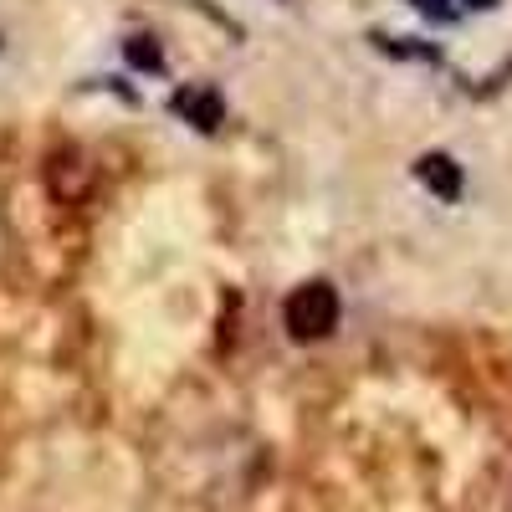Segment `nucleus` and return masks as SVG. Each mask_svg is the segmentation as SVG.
<instances>
[{
    "label": "nucleus",
    "instance_id": "obj_2",
    "mask_svg": "<svg viewBox=\"0 0 512 512\" xmlns=\"http://www.w3.org/2000/svg\"><path fill=\"white\" fill-rule=\"evenodd\" d=\"M169 108H175L185 123H195L200 134L221 128V118H226V103H221V93L210 88V82H190V88H180L175 98H169Z\"/></svg>",
    "mask_w": 512,
    "mask_h": 512
},
{
    "label": "nucleus",
    "instance_id": "obj_4",
    "mask_svg": "<svg viewBox=\"0 0 512 512\" xmlns=\"http://www.w3.org/2000/svg\"><path fill=\"white\" fill-rule=\"evenodd\" d=\"M123 52H128V62L144 67V72H164V57H159V47H154V36H128Z\"/></svg>",
    "mask_w": 512,
    "mask_h": 512
},
{
    "label": "nucleus",
    "instance_id": "obj_5",
    "mask_svg": "<svg viewBox=\"0 0 512 512\" xmlns=\"http://www.w3.org/2000/svg\"><path fill=\"white\" fill-rule=\"evenodd\" d=\"M410 6L420 16H431V21H456L461 16V6H451V0H410Z\"/></svg>",
    "mask_w": 512,
    "mask_h": 512
},
{
    "label": "nucleus",
    "instance_id": "obj_1",
    "mask_svg": "<svg viewBox=\"0 0 512 512\" xmlns=\"http://www.w3.org/2000/svg\"><path fill=\"white\" fill-rule=\"evenodd\" d=\"M338 313H344V303H338V287L313 277L303 287H292V297L282 303V328L297 338V344H318V338H328L338 328Z\"/></svg>",
    "mask_w": 512,
    "mask_h": 512
},
{
    "label": "nucleus",
    "instance_id": "obj_3",
    "mask_svg": "<svg viewBox=\"0 0 512 512\" xmlns=\"http://www.w3.org/2000/svg\"><path fill=\"white\" fill-rule=\"evenodd\" d=\"M415 180L425 185V190H431L436 200H446V205H456L461 200V164L451 159V154H420L415 159Z\"/></svg>",
    "mask_w": 512,
    "mask_h": 512
},
{
    "label": "nucleus",
    "instance_id": "obj_6",
    "mask_svg": "<svg viewBox=\"0 0 512 512\" xmlns=\"http://www.w3.org/2000/svg\"><path fill=\"white\" fill-rule=\"evenodd\" d=\"M497 0H461V11H492Z\"/></svg>",
    "mask_w": 512,
    "mask_h": 512
}]
</instances>
